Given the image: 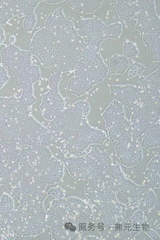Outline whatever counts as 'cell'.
<instances>
[{"label": "cell", "instance_id": "cell-1", "mask_svg": "<svg viewBox=\"0 0 160 240\" xmlns=\"http://www.w3.org/2000/svg\"><path fill=\"white\" fill-rule=\"evenodd\" d=\"M90 111L88 103L81 100L51 121L47 128L52 134L53 144L64 153L76 155L90 145L102 144L107 139L106 134L89 125L86 117Z\"/></svg>", "mask_w": 160, "mask_h": 240}, {"label": "cell", "instance_id": "cell-2", "mask_svg": "<svg viewBox=\"0 0 160 240\" xmlns=\"http://www.w3.org/2000/svg\"><path fill=\"white\" fill-rule=\"evenodd\" d=\"M93 220L91 207L75 197L56 198L46 212L47 227L54 240H76Z\"/></svg>", "mask_w": 160, "mask_h": 240}, {"label": "cell", "instance_id": "cell-3", "mask_svg": "<svg viewBox=\"0 0 160 240\" xmlns=\"http://www.w3.org/2000/svg\"><path fill=\"white\" fill-rule=\"evenodd\" d=\"M73 71L74 75L68 82V89L71 94L80 97L102 82L108 75V68L99 55L82 58Z\"/></svg>", "mask_w": 160, "mask_h": 240}, {"label": "cell", "instance_id": "cell-4", "mask_svg": "<svg viewBox=\"0 0 160 240\" xmlns=\"http://www.w3.org/2000/svg\"><path fill=\"white\" fill-rule=\"evenodd\" d=\"M74 43L60 38L43 27L34 34L29 51L49 68L71 52Z\"/></svg>", "mask_w": 160, "mask_h": 240}, {"label": "cell", "instance_id": "cell-5", "mask_svg": "<svg viewBox=\"0 0 160 240\" xmlns=\"http://www.w3.org/2000/svg\"><path fill=\"white\" fill-rule=\"evenodd\" d=\"M43 202L27 200L13 212L11 217L12 231L22 236H36L45 232L47 227Z\"/></svg>", "mask_w": 160, "mask_h": 240}, {"label": "cell", "instance_id": "cell-6", "mask_svg": "<svg viewBox=\"0 0 160 240\" xmlns=\"http://www.w3.org/2000/svg\"><path fill=\"white\" fill-rule=\"evenodd\" d=\"M64 166L76 180H88L98 176L112 165V158L96 148L86 155L63 160Z\"/></svg>", "mask_w": 160, "mask_h": 240}, {"label": "cell", "instance_id": "cell-7", "mask_svg": "<svg viewBox=\"0 0 160 240\" xmlns=\"http://www.w3.org/2000/svg\"><path fill=\"white\" fill-rule=\"evenodd\" d=\"M109 140L118 142L132 136L130 121L125 117L123 106L114 100L102 114Z\"/></svg>", "mask_w": 160, "mask_h": 240}, {"label": "cell", "instance_id": "cell-8", "mask_svg": "<svg viewBox=\"0 0 160 240\" xmlns=\"http://www.w3.org/2000/svg\"><path fill=\"white\" fill-rule=\"evenodd\" d=\"M0 53L2 62L12 73L15 80L32 72L36 67L32 62V55L29 51L21 50L12 44L2 48Z\"/></svg>", "mask_w": 160, "mask_h": 240}, {"label": "cell", "instance_id": "cell-9", "mask_svg": "<svg viewBox=\"0 0 160 240\" xmlns=\"http://www.w3.org/2000/svg\"><path fill=\"white\" fill-rule=\"evenodd\" d=\"M61 79L60 74H52L49 79V90L42 95L40 108L43 118L47 120H52L65 109L64 100L58 89Z\"/></svg>", "mask_w": 160, "mask_h": 240}, {"label": "cell", "instance_id": "cell-10", "mask_svg": "<svg viewBox=\"0 0 160 240\" xmlns=\"http://www.w3.org/2000/svg\"><path fill=\"white\" fill-rule=\"evenodd\" d=\"M110 96L134 113L143 106L144 100L138 88L132 85H112L109 88Z\"/></svg>", "mask_w": 160, "mask_h": 240}, {"label": "cell", "instance_id": "cell-11", "mask_svg": "<svg viewBox=\"0 0 160 240\" xmlns=\"http://www.w3.org/2000/svg\"><path fill=\"white\" fill-rule=\"evenodd\" d=\"M115 150L121 164L127 168L135 166L142 159V147L132 136L117 142Z\"/></svg>", "mask_w": 160, "mask_h": 240}, {"label": "cell", "instance_id": "cell-12", "mask_svg": "<svg viewBox=\"0 0 160 240\" xmlns=\"http://www.w3.org/2000/svg\"><path fill=\"white\" fill-rule=\"evenodd\" d=\"M135 2L138 8L135 29L143 33L148 29L160 28V18L156 13L154 1L139 0Z\"/></svg>", "mask_w": 160, "mask_h": 240}, {"label": "cell", "instance_id": "cell-13", "mask_svg": "<svg viewBox=\"0 0 160 240\" xmlns=\"http://www.w3.org/2000/svg\"><path fill=\"white\" fill-rule=\"evenodd\" d=\"M80 32L89 45L100 46L104 40V32L105 25L97 17L81 19L78 22Z\"/></svg>", "mask_w": 160, "mask_h": 240}, {"label": "cell", "instance_id": "cell-14", "mask_svg": "<svg viewBox=\"0 0 160 240\" xmlns=\"http://www.w3.org/2000/svg\"><path fill=\"white\" fill-rule=\"evenodd\" d=\"M160 68L141 81L138 88L147 96L160 102Z\"/></svg>", "mask_w": 160, "mask_h": 240}, {"label": "cell", "instance_id": "cell-15", "mask_svg": "<svg viewBox=\"0 0 160 240\" xmlns=\"http://www.w3.org/2000/svg\"><path fill=\"white\" fill-rule=\"evenodd\" d=\"M160 28L150 29L142 33V40L147 47L149 58L154 62H159L160 60Z\"/></svg>", "mask_w": 160, "mask_h": 240}, {"label": "cell", "instance_id": "cell-16", "mask_svg": "<svg viewBox=\"0 0 160 240\" xmlns=\"http://www.w3.org/2000/svg\"><path fill=\"white\" fill-rule=\"evenodd\" d=\"M160 156L155 155L147 165L144 176L145 187L149 189L158 188L160 186Z\"/></svg>", "mask_w": 160, "mask_h": 240}, {"label": "cell", "instance_id": "cell-17", "mask_svg": "<svg viewBox=\"0 0 160 240\" xmlns=\"http://www.w3.org/2000/svg\"><path fill=\"white\" fill-rule=\"evenodd\" d=\"M41 0H6L13 16L21 18L34 12Z\"/></svg>", "mask_w": 160, "mask_h": 240}, {"label": "cell", "instance_id": "cell-18", "mask_svg": "<svg viewBox=\"0 0 160 240\" xmlns=\"http://www.w3.org/2000/svg\"><path fill=\"white\" fill-rule=\"evenodd\" d=\"M120 18L124 21L130 20L137 15L138 8L135 2L130 3V0H111Z\"/></svg>", "mask_w": 160, "mask_h": 240}, {"label": "cell", "instance_id": "cell-19", "mask_svg": "<svg viewBox=\"0 0 160 240\" xmlns=\"http://www.w3.org/2000/svg\"><path fill=\"white\" fill-rule=\"evenodd\" d=\"M74 11L84 14L93 13L101 6L103 0H66Z\"/></svg>", "mask_w": 160, "mask_h": 240}, {"label": "cell", "instance_id": "cell-20", "mask_svg": "<svg viewBox=\"0 0 160 240\" xmlns=\"http://www.w3.org/2000/svg\"><path fill=\"white\" fill-rule=\"evenodd\" d=\"M142 146L148 150L160 146V122L148 128L141 136Z\"/></svg>", "mask_w": 160, "mask_h": 240}, {"label": "cell", "instance_id": "cell-21", "mask_svg": "<svg viewBox=\"0 0 160 240\" xmlns=\"http://www.w3.org/2000/svg\"><path fill=\"white\" fill-rule=\"evenodd\" d=\"M128 59L123 55L115 54L109 60L110 73L112 75H122L129 66Z\"/></svg>", "mask_w": 160, "mask_h": 240}, {"label": "cell", "instance_id": "cell-22", "mask_svg": "<svg viewBox=\"0 0 160 240\" xmlns=\"http://www.w3.org/2000/svg\"><path fill=\"white\" fill-rule=\"evenodd\" d=\"M122 25L119 22L106 25L103 33L104 40L107 38L118 40L122 33Z\"/></svg>", "mask_w": 160, "mask_h": 240}, {"label": "cell", "instance_id": "cell-23", "mask_svg": "<svg viewBox=\"0 0 160 240\" xmlns=\"http://www.w3.org/2000/svg\"><path fill=\"white\" fill-rule=\"evenodd\" d=\"M13 17L6 0H0V25L5 24Z\"/></svg>", "mask_w": 160, "mask_h": 240}, {"label": "cell", "instance_id": "cell-24", "mask_svg": "<svg viewBox=\"0 0 160 240\" xmlns=\"http://www.w3.org/2000/svg\"><path fill=\"white\" fill-rule=\"evenodd\" d=\"M139 51L135 44L131 41H126L123 45V55L128 59L137 56Z\"/></svg>", "mask_w": 160, "mask_h": 240}, {"label": "cell", "instance_id": "cell-25", "mask_svg": "<svg viewBox=\"0 0 160 240\" xmlns=\"http://www.w3.org/2000/svg\"><path fill=\"white\" fill-rule=\"evenodd\" d=\"M37 22L36 16L34 12L25 16L23 22L24 31L26 32H32Z\"/></svg>", "mask_w": 160, "mask_h": 240}, {"label": "cell", "instance_id": "cell-26", "mask_svg": "<svg viewBox=\"0 0 160 240\" xmlns=\"http://www.w3.org/2000/svg\"><path fill=\"white\" fill-rule=\"evenodd\" d=\"M129 68L130 70L128 72V75L129 78L141 74L146 70V68L143 65L136 62L129 65Z\"/></svg>", "mask_w": 160, "mask_h": 240}, {"label": "cell", "instance_id": "cell-27", "mask_svg": "<svg viewBox=\"0 0 160 240\" xmlns=\"http://www.w3.org/2000/svg\"><path fill=\"white\" fill-rule=\"evenodd\" d=\"M47 193L48 195L50 194L56 198H62L64 196L63 190L59 188H51Z\"/></svg>", "mask_w": 160, "mask_h": 240}, {"label": "cell", "instance_id": "cell-28", "mask_svg": "<svg viewBox=\"0 0 160 240\" xmlns=\"http://www.w3.org/2000/svg\"><path fill=\"white\" fill-rule=\"evenodd\" d=\"M147 234L153 239H159V237L156 232L151 230L148 231V232H146Z\"/></svg>", "mask_w": 160, "mask_h": 240}, {"label": "cell", "instance_id": "cell-29", "mask_svg": "<svg viewBox=\"0 0 160 240\" xmlns=\"http://www.w3.org/2000/svg\"><path fill=\"white\" fill-rule=\"evenodd\" d=\"M5 36L3 29L0 25V46L4 41Z\"/></svg>", "mask_w": 160, "mask_h": 240}, {"label": "cell", "instance_id": "cell-30", "mask_svg": "<svg viewBox=\"0 0 160 240\" xmlns=\"http://www.w3.org/2000/svg\"><path fill=\"white\" fill-rule=\"evenodd\" d=\"M64 1L63 0H54L43 1L47 3L50 4L58 3L62 2Z\"/></svg>", "mask_w": 160, "mask_h": 240}, {"label": "cell", "instance_id": "cell-31", "mask_svg": "<svg viewBox=\"0 0 160 240\" xmlns=\"http://www.w3.org/2000/svg\"><path fill=\"white\" fill-rule=\"evenodd\" d=\"M9 42L11 44H12L16 41V37L14 35H12L9 36Z\"/></svg>", "mask_w": 160, "mask_h": 240}]
</instances>
